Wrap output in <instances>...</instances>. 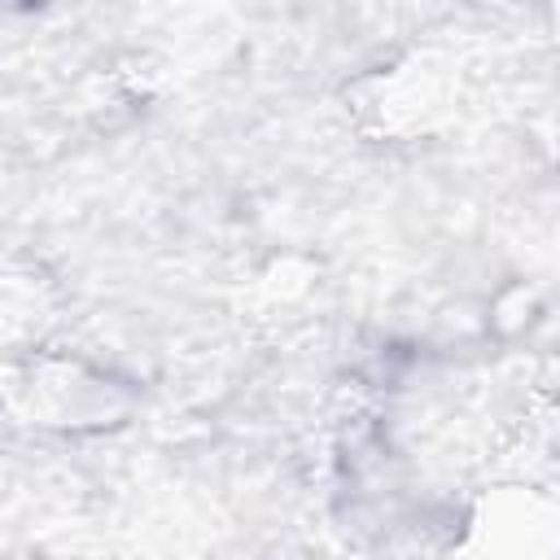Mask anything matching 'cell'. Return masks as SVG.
<instances>
[{
    "instance_id": "1",
    "label": "cell",
    "mask_w": 560,
    "mask_h": 560,
    "mask_svg": "<svg viewBox=\"0 0 560 560\" xmlns=\"http://www.w3.org/2000/svg\"><path fill=\"white\" fill-rule=\"evenodd\" d=\"M455 560H560V503L521 486L486 494L464 525Z\"/></svg>"
}]
</instances>
